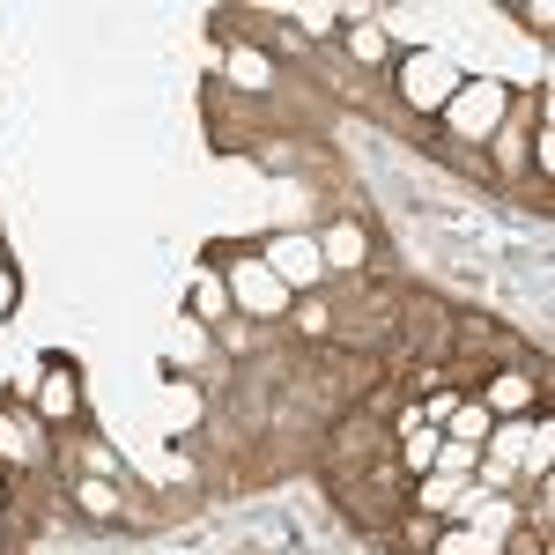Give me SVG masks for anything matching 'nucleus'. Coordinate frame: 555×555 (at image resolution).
I'll return each instance as SVG.
<instances>
[{"label":"nucleus","instance_id":"10","mask_svg":"<svg viewBox=\"0 0 555 555\" xmlns=\"http://www.w3.org/2000/svg\"><path fill=\"white\" fill-rule=\"evenodd\" d=\"M82 512L112 518V512H119V489H104V481H82Z\"/></svg>","mask_w":555,"mask_h":555},{"label":"nucleus","instance_id":"7","mask_svg":"<svg viewBox=\"0 0 555 555\" xmlns=\"http://www.w3.org/2000/svg\"><path fill=\"white\" fill-rule=\"evenodd\" d=\"M44 415H75V371H52L44 378Z\"/></svg>","mask_w":555,"mask_h":555},{"label":"nucleus","instance_id":"6","mask_svg":"<svg viewBox=\"0 0 555 555\" xmlns=\"http://www.w3.org/2000/svg\"><path fill=\"white\" fill-rule=\"evenodd\" d=\"M452 437H460V444H489V408H460V415H452Z\"/></svg>","mask_w":555,"mask_h":555},{"label":"nucleus","instance_id":"8","mask_svg":"<svg viewBox=\"0 0 555 555\" xmlns=\"http://www.w3.org/2000/svg\"><path fill=\"white\" fill-rule=\"evenodd\" d=\"M452 415H460V392H452V385H429V408H423V423H429V429H444Z\"/></svg>","mask_w":555,"mask_h":555},{"label":"nucleus","instance_id":"5","mask_svg":"<svg viewBox=\"0 0 555 555\" xmlns=\"http://www.w3.org/2000/svg\"><path fill=\"white\" fill-rule=\"evenodd\" d=\"M444 89H452V75H444L437 60H415V67H408V96H423V104H437Z\"/></svg>","mask_w":555,"mask_h":555},{"label":"nucleus","instance_id":"3","mask_svg":"<svg viewBox=\"0 0 555 555\" xmlns=\"http://www.w3.org/2000/svg\"><path fill=\"white\" fill-rule=\"evenodd\" d=\"M489 119H496V89H460L452 96V127L460 133H481Z\"/></svg>","mask_w":555,"mask_h":555},{"label":"nucleus","instance_id":"12","mask_svg":"<svg viewBox=\"0 0 555 555\" xmlns=\"http://www.w3.org/2000/svg\"><path fill=\"white\" fill-rule=\"evenodd\" d=\"M437 555H481V548H474L467 533H444V548H437Z\"/></svg>","mask_w":555,"mask_h":555},{"label":"nucleus","instance_id":"2","mask_svg":"<svg viewBox=\"0 0 555 555\" xmlns=\"http://www.w3.org/2000/svg\"><path fill=\"white\" fill-rule=\"evenodd\" d=\"M267 259H274V274H289V282H319V245H304V237H267Z\"/></svg>","mask_w":555,"mask_h":555},{"label":"nucleus","instance_id":"13","mask_svg":"<svg viewBox=\"0 0 555 555\" xmlns=\"http://www.w3.org/2000/svg\"><path fill=\"white\" fill-rule=\"evenodd\" d=\"M8 304H15V274L0 267V311H8Z\"/></svg>","mask_w":555,"mask_h":555},{"label":"nucleus","instance_id":"9","mask_svg":"<svg viewBox=\"0 0 555 555\" xmlns=\"http://www.w3.org/2000/svg\"><path fill=\"white\" fill-rule=\"evenodd\" d=\"M474 460H481V444H460V437H452V444H437V467H444V474H467Z\"/></svg>","mask_w":555,"mask_h":555},{"label":"nucleus","instance_id":"11","mask_svg":"<svg viewBox=\"0 0 555 555\" xmlns=\"http://www.w3.org/2000/svg\"><path fill=\"white\" fill-rule=\"evenodd\" d=\"M230 75H237V82H245V89H259V82H267V67H259L253 52H237V60H230Z\"/></svg>","mask_w":555,"mask_h":555},{"label":"nucleus","instance_id":"4","mask_svg":"<svg viewBox=\"0 0 555 555\" xmlns=\"http://www.w3.org/2000/svg\"><path fill=\"white\" fill-rule=\"evenodd\" d=\"M526 400H533V378L526 371H496L489 378V408H526Z\"/></svg>","mask_w":555,"mask_h":555},{"label":"nucleus","instance_id":"1","mask_svg":"<svg viewBox=\"0 0 555 555\" xmlns=\"http://www.w3.org/2000/svg\"><path fill=\"white\" fill-rule=\"evenodd\" d=\"M400 444H392V460H400V474H423V467H437V429L423 423V415H408V423L392 429Z\"/></svg>","mask_w":555,"mask_h":555}]
</instances>
